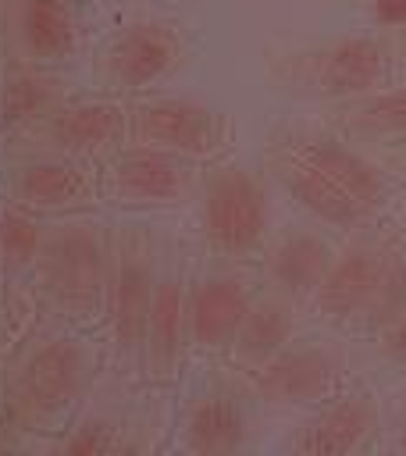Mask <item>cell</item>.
<instances>
[{
  "instance_id": "obj_7",
  "label": "cell",
  "mask_w": 406,
  "mask_h": 456,
  "mask_svg": "<svg viewBox=\"0 0 406 456\" xmlns=\"http://www.w3.org/2000/svg\"><path fill=\"white\" fill-rule=\"evenodd\" d=\"M388 264V253L378 249V246H349L338 260L328 264L321 285L313 289V303L324 317L331 321H342V317H353V314H363L378 281H381V271Z\"/></svg>"
},
{
  "instance_id": "obj_18",
  "label": "cell",
  "mask_w": 406,
  "mask_h": 456,
  "mask_svg": "<svg viewBox=\"0 0 406 456\" xmlns=\"http://www.w3.org/2000/svg\"><path fill=\"white\" fill-rule=\"evenodd\" d=\"M328 264H331L328 242L310 235V232H296V235L278 242V249L271 253L267 271H271L274 285L285 289L288 296H313Z\"/></svg>"
},
{
  "instance_id": "obj_21",
  "label": "cell",
  "mask_w": 406,
  "mask_h": 456,
  "mask_svg": "<svg viewBox=\"0 0 406 456\" xmlns=\"http://www.w3.org/2000/svg\"><path fill=\"white\" fill-rule=\"evenodd\" d=\"M43 246V228L25 214V210H4L0 214V249H4V260L11 267H25L36 260Z\"/></svg>"
},
{
  "instance_id": "obj_27",
  "label": "cell",
  "mask_w": 406,
  "mask_h": 456,
  "mask_svg": "<svg viewBox=\"0 0 406 456\" xmlns=\"http://www.w3.org/2000/svg\"><path fill=\"white\" fill-rule=\"evenodd\" d=\"M374 14H378L381 21H388V25L406 21V0H378V4H374Z\"/></svg>"
},
{
  "instance_id": "obj_2",
  "label": "cell",
  "mask_w": 406,
  "mask_h": 456,
  "mask_svg": "<svg viewBox=\"0 0 406 456\" xmlns=\"http://www.w3.org/2000/svg\"><path fill=\"white\" fill-rule=\"evenodd\" d=\"M39 281L50 303L68 317H93L103 303L107 239L89 221H68L43 235L36 253Z\"/></svg>"
},
{
  "instance_id": "obj_12",
  "label": "cell",
  "mask_w": 406,
  "mask_h": 456,
  "mask_svg": "<svg viewBox=\"0 0 406 456\" xmlns=\"http://www.w3.org/2000/svg\"><path fill=\"white\" fill-rule=\"evenodd\" d=\"M185 331H189V296H185L182 281L167 274L153 285L146 331H142V353L157 378H167L178 367Z\"/></svg>"
},
{
  "instance_id": "obj_10",
  "label": "cell",
  "mask_w": 406,
  "mask_h": 456,
  "mask_svg": "<svg viewBox=\"0 0 406 456\" xmlns=\"http://www.w3.org/2000/svg\"><path fill=\"white\" fill-rule=\"evenodd\" d=\"M249 292L239 278L231 274H214L203 278L192 296H189V335L199 349H221L235 338L246 310H249Z\"/></svg>"
},
{
  "instance_id": "obj_4",
  "label": "cell",
  "mask_w": 406,
  "mask_h": 456,
  "mask_svg": "<svg viewBox=\"0 0 406 456\" xmlns=\"http://www.w3.org/2000/svg\"><path fill=\"white\" fill-rule=\"evenodd\" d=\"M150 239L139 228H125L107 246V281H103V303L110 317L114 342L121 349H142L146 314L153 299V260H150Z\"/></svg>"
},
{
  "instance_id": "obj_26",
  "label": "cell",
  "mask_w": 406,
  "mask_h": 456,
  "mask_svg": "<svg viewBox=\"0 0 406 456\" xmlns=\"http://www.w3.org/2000/svg\"><path fill=\"white\" fill-rule=\"evenodd\" d=\"M385 353L395 356V360H406V310L399 317L388 321V331H385Z\"/></svg>"
},
{
  "instance_id": "obj_14",
  "label": "cell",
  "mask_w": 406,
  "mask_h": 456,
  "mask_svg": "<svg viewBox=\"0 0 406 456\" xmlns=\"http://www.w3.org/2000/svg\"><path fill=\"white\" fill-rule=\"evenodd\" d=\"M374 424H378L374 403L367 395H345L303 428L296 449L306 456H342L360 449L363 438L374 431Z\"/></svg>"
},
{
  "instance_id": "obj_22",
  "label": "cell",
  "mask_w": 406,
  "mask_h": 456,
  "mask_svg": "<svg viewBox=\"0 0 406 456\" xmlns=\"http://www.w3.org/2000/svg\"><path fill=\"white\" fill-rule=\"evenodd\" d=\"M349 121L360 132H406V89L367 96Z\"/></svg>"
},
{
  "instance_id": "obj_19",
  "label": "cell",
  "mask_w": 406,
  "mask_h": 456,
  "mask_svg": "<svg viewBox=\"0 0 406 456\" xmlns=\"http://www.w3.org/2000/svg\"><path fill=\"white\" fill-rule=\"evenodd\" d=\"M189 449L196 452H231L246 438V417L242 410L224 395H203L185 420Z\"/></svg>"
},
{
  "instance_id": "obj_17",
  "label": "cell",
  "mask_w": 406,
  "mask_h": 456,
  "mask_svg": "<svg viewBox=\"0 0 406 456\" xmlns=\"http://www.w3.org/2000/svg\"><path fill=\"white\" fill-rule=\"evenodd\" d=\"M18 36L28 57L61 61L75 46V18L68 0H18Z\"/></svg>"
},
{
  "instance_id": "obj_25",
  "label": "cell",
  "mask_w": 406,
  "mask_h": 456,
  "mask_svg": "<svg viewBox=\"0 0 406 456\" xmlns=\"http://www.w3.org/2000/svg\"><path fill=\"white\" fill-rule=\"evenodd\" d=\"M68 449L71 452H107V449H118V442L110 438V428L89 424V428H82L78 435L68 438Z\"/></svg>"
},
{
  "instance_id": "obj_16",
  "label": "cell",
  "mask_w": 406,
  "mask_h": 456,
  "mask_svg": "<svg viewBox=\"0 0 406 456\" xmlns=\"http://www.w3.org/2000/svg\"><path fill=\"white\" fill-rule=\"evenodd\" d=\"M93 196V178L75 160H32L18 175V203L28 210H64Z\"/></svg>"
},
{
  "instance_id": "obj_8",
  "label": "cell",
  "mask_w": 406,
  "mask_h": 456,
  "mask_svg": "<svg viewBox=\"0 0 406 456\" xmlns=\"http://www.w3.org/2000/svg\"><path fill=\"white\" fill-rule=\"evenodd\" d=\"M335 356L317 346H296L278 349L260 363L256 392L267 403H313L321 399L335 381Z\"/></svg>"
},
{
  "instance_id": "obj_28",
  "label": "cell",
  "mask_w": 406,
  "mask_h": 456,
  "mask_svg": "<svg viewBox=\"0 0 406 456\" xmlns=\"http://www.w3.org/2000/svg\"><path fill=\"white\" fill-rule=\"evenodd\" d=\"M402 438H406V420H402Z\"/></svg>"
},
{
  "instance_id": "obj_15",
  "label": "cell",
  "mask_w": 406,
  "mask_h": 456,
  "mask_svg": "<svg viewBox=\"0 0 406 456\" xmlns=\"http://www.w3.org/2000/svg\"><path fill=\"white\" fill-rule=\"evenodd\" d=\"M121 132H125V114H121V107H114L107 100L71 103L61 114H53V139L71 157L107 153L118 146Z\"/></svg>"
},
{
  "instance_id": "obj_5",
  "label": "cell",
  "mask_w": 406,
  "mask_h": 456,
  "mask_svg": "<svg viewBox=\"0 0 406 456\" xmlns=\"http://www.w3.org/2000/svg\"><path fill=\"white\" fill-rule=\"evenodd\" d=\"M203 224L217 249H224V253L253 249L267 228V200H264L256 178L242 167L221 171L207 189Z\"/></svg>"
},
{
  "instance_id": "obj_20",
  "label": "cell",
  "mask_w": 406,
  "mask_h": 456,
  "mask_svg": "<svg viewBox=\"0 0 406 456\" xmlns=\"http://www.w3.org/2000/svg\"><path fill=\"white\" fill-rule=\"evenodd\" d=\"M288 331H292L288 310L281 303L264 299V303H249V310H246V317H242V324H239L231 342L246 360H260L264 363L271 353H278L285 346Z\"/></svg>"
},
{
  "instance_id": "obj_13",
  "label": "cell",
  "mask_w": 406,
  "mask_h": 456,
  "mask_svg": "<svg viewBox=\"0 0 406 456\" xmlns=\"http://www.w3.org/2000/svg\"><path fill=\"white\" fill-rule=\"evenodd\" d=\"M178 61L171 32L160 25H132L107 50V75L121 86H150Z\"/></svg>"
},
{
  "instance_id": "obj_23",
  "label": "cell",
  "mask_w": 406,
  "mask_h": 456,
  "mask_svg": "<svg viewBox=\"0 0 406 456\" xmlns=\"http://www.w3.org/2000/svg\"><path fill=\"white\" fill-rule=\"evenodd\" d=\"M406 310V260L402 256H388L385 271H381V281L367 303V314L374 321H392Z\"/></svg>"
},
{
  "instance_id": "obj_11",
  "label": "cell",
  "mask_w": 406,
  "mask_h": 456,
  "mask_svg": "<svg viewBox=\"0 0 406 456\" xmlns=\"http://www.w3.org/2000/svg\"><path fill=\"white\" fill-rule=\"evenodd\" d=\"M385 75V46L378 39L356 36L338 39L313 61V86L324 96H356L370 93Z\"/></svg>"
},
{
  "instance_id": "obj_9",
  "label": "cell",
  "mask_w": 406,
  "mask_h": 456,
  "mask_svg": "<svg viewBox=\"0 0 406 456\" xmlns=\"http://www.w3.org/2000/svg\"><path fill=\"white\" fill-rule=\"evenodd\" d=\"M110 185L128 203H171L189 185V164L182 160V153L139 142L114 160Z\"/></svg>"
},
{
  "instance_id": "obj_6",
  "label": "cell",
  "mask_w": 406,
  "mask_h": 456,
  "mask_svg": "<svg viewBox=\"0 0 406 456\" xmlns=\"http://www.w3.org/2000/svg\"><path fill=\"white\" fill-rule=\"evenodd\" d=\"M132 132L142 146L171 153H207L217 139V114L196 100H153L132 114Z\"/></svg>"
},
{
  "instance_id": "obj_1",
  "label": "cell",
  "mask_w": 406,
  "mask_h": 456,
  "mask_svg": "<svg viewBox=\"0 0 406 456\" xmlns=\"http://www.w3.org/2000/svg\"><path fill=\"white\" fill-rule=\"evenodd\" d=\"M278 171L285 189L310 214L342 228L367 221L385 196L381 175L370 160L324 139L288 142L278 157Z\"/></svg>"
},
{
  "instance_id": "obj_24",
  "label": "cell",
  "mask_w": 406,
  "mask_h": 456,
  "mask_svg": "<svg viewBox=\"0 0 406 456\" xmlns=\"http://www.w3.org/2000/svg\"><path fill=\"white\" fill-rule=\"evenodd\" d=\"M50 100H53V86L46 78H39V75H21L7 89V110H11V118H32L39 110H46Z\"/></svg>"
},
{
  "instance_id": "obj_3",
  "label": "cell",
  "mask_w": 406,
  "mask_h": 456,
  "mask_svg": "<svg viewBox=\"0 0 406 456\" xmlns=\"http://www.w3.org/2000/svg\"><path fill=\"white\" fill-rule=\"evenodd\" d=\"M89 378V356L75 338H50L36 346L11 378V413L21 428L46 431L61 424L78 403Z\"/></svg>"
}]
</instances>
